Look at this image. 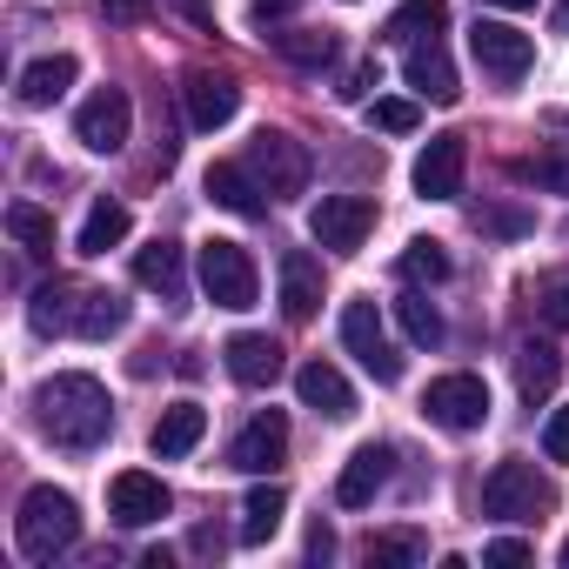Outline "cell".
I'll list each match as a JSON object with an SVG mask.
<instances>
[{
  "label": "cell",
  "mask_w": 569,
  "mask_h": 569,
  "mask_svg": "<svg viewBox=\"0 0 569 569\" xmlns=\"http://www.w3.org/2000/svg\"><path fill=\"white\" fill-rule=\"evenodd\" d=\"M34 422H41V436H48L54 449L88 456V449L108 442V429H114V402H108V389H101L94 376L68 369V376H48V382L34 389Z\"/></svg>",
  "instance_id": "obj_1"
},
{
  "label": "cell",
  "mask_w": 569,
  "mask_h": 569,
  "mask_svg": "<svg viewBox=\"0 0 569 569\" xmlns=\"http://www.w3.org/2000/svg\"><path fill=\"white\" fill-rule=\"evenodd\" d=\"M28 322L41 336H81V342H108L128 322V302L114 289H88V281H48L28 302Z\"/></svg>",
  "instance_id": "obj_2"
},
{
  "label": "cell",
  "mask_w": 569,
  "mask_h": 569,
  "mask_svg": "<svg viewBox=\"0 0 569 569\" xmlns=\"http://www.w3.org/2000/svg\"><path fill=\"white\" fill-rule=\"evenodd\" d=\"M14 536H21V556H28V562H54V556L74 549V536H81L74 496L54 489V482L28 489V496H21V516H14Z\"/></svg>",
  "instance_id": "obj_3"
},
{
  "label": "cell",
  "mask_w": 569,
  "mask_h": 569,
  "mask_svg": "<svg viewBox=\"0 0 569 569\" xmlns=\"http://www.w3.org/2000/svg\"><path fill=\"white\" fill-rule=\"evenodd\" d=\"M556 509V489L549 476H536V462H496L489 482H482V516L496 522H536Z\"/></svg>",
  "instance_id": "obj_4"
},
{
  "label": "cell",
  "mask_w": 569,
  "mask_h": 569,
  "mask_svg": "<svg viewBox=\"0 0 569 569\" xmlns=\"http://www.w3.org/2000/svg\"><path fill=\"white\" fill-rule=\"evenodd\" d=\"M241 161H248V174L261 181L268 201H289V194L309 188V148H302L296 134H281V128H261Z\"/></svg>",
  "instance_id": "obj_5"
},
{
  "label": "cell",
  "mask_w": 569,
  "mask_h": 569,
  "mask_svg": "<svg viewBox=\"0 0 569 569\" xmlns=\"http://www.w3.org/2000/svg\"><path fill=\"white\" fill-rule=\"evenodd\" d=\"M201 289H208L214 309H254L261 274H254L241 241H201Z\"/></svg>",
  "instance_id": "obj_6"
},
{
  "label": "cell",
  "mask_w": 569,
  "mask_h": 569,
  "mask_svg": "<svg viewBox=\"0 0 569 569\" xmlns=\"http://www.w3.org/2000/svg\"><path fill=\"white\" fill-rule=\"evenodd\" d=\"M422 416H429L436 429L469 436V429H482V422H489V382H482V376H469V369L436 376V382H429V396H422Z\"/></svg>",
  "instance_id": "obj_7"
},
{
  "label": "cell",
  "mask_w": 569,
  "mask_h": 569,
  "mask_svg": "<svg viewBox=\"0 0 569 569\" xmlns=\"http://www.w3.org/2000/svg\"><path fill=\"white\" fill-rule=\"evenodd\" d=\"M376 228V201L369 194H322L309 208V234L329 248V254H356Z\"/></svg>",
  "instance_id": "obj_8"
},
{
  "label": "cell",
  "mask_w": 569,
  "mask_h": 569,
  "mask_svg": "<svg viewBox=\"0 0 569 569\" xmlns=\"http://www.w3.org/2000/svg\"><path fill=\"white\" fill-rule=\"evenodd\" d=\"M342 342H349V356H356L376 382H402V349L389 342L376 302H349V309H342Z\"/></svg>",
  "instance_id": "obj_9"
},
{
  "label": "cell",
  "mask_w": 569,
  "mask_h": 569,
  "mask_svg": "<svg viewBox=\"0 0 569 569\" xmlns=\"http://www.w3.org/2000/svg\"><path fill=\"white\" fill-rule=\"evenodd\" d=\"M469 54H476V68L489 81H522L529 61H536V41L522 28H509V21H476L469 28Z\"/></svg>",
  "instance_id": "obj_10"
},
{
  "label": "cell",
  "mask_w": 569,
  "mask_h": 569,
  "mask_svg": "<svg viewBox=\"0 0 569 569\" xmlns=\"http://www.w3.org/2000/svg\"><path fill=\"white\" fill-rule=\"evenodd\" d=\"M281 456H289V416L281 409L248 416L241 436L228 442V469H241V476H268V469H281Z\"/></svg>",
  "instance_id": "obj_11"
},
{
  "label": "cell",
  "mask_w": 569,
  "mask_h": 569,
  "mask_svg": "<svg viewBox=\"0 0 569 569\" xmlns=\"http://www.w3.org/2000/svg\"><path fill=\"white\" fill-rule=\"evenodd\" d=\"M128 128H134V101H128L121 88L88 94V101H81V114H74V141H81V148H94V154L128 148Z\"/></svg>",
  "instance_id": "obj_12"
},
{
  "label": "cell",
  "mask_w": 569,
  "mask_h": 569,
  "mask_svg": "<svg viewBox=\"0 0 569 569\" xmlns=\"http://www.w3.org/2000/svg\"><path fill=\"white\" fill-rule=\"evenodd\" d=\"M108 509H114L121 529H148V522H161V516L174 509V496H168L161 476H148V469H121V476L108 482Z\"/></svg>",
  "instance_id": "obj_13"
},
{
  "label": "cell",
  "mask_w": 569,
  "mask_h": 569,
  "mask_svg": "<svg viewBox=\"0 0 569 569\" xmlns=\"http://www.w3.org/2000/svg\"><path fill=\"white\" fill-rule=\"evenodd\" d=\"M462 168H469V141L462 134H436L416 154V194L422 201H456L462 194Z\"/></svg>",
  "instance_id": "obj_14"
},
{
  "label": "cell",
  "mask_w": 569,
  "mask_h": 569,
  "mask_svg": "<svg viewBox=\"0 0 569 569\" xmlns=\"http://www.w3.org/2000/svg\"><path fill=\"white\" fill-rule=\"evenodd\" d=\"M389 476H396V449H389V442H362V449L342 462V476H336V502H342V509H369V502L389 489Z\"/></svg>",
  "instance_id": "obj_15"
},
{
  "label": "cell",
  "mask_w": 569,
  "mask_h": 569,
  "mask_svg": "<svg viewBox=\"0 0 569 569\" xmlns=\"http://www.w3.org/2000/svg\"><path fill=\"white\" fill-rule=\"evenodd\" d=\"M181 101H188V121H194L201 134H214V128H228V121H234L241 88H234L228 74H214V68H194V74L181 81Z\"/></svg>",
  "instance_id": "obj_16"
},
{
  "label": "cell",
  "mask_w": 569,
  "mask_h": 569,
  "mask_svg": "<svg viewBox=\"0 0 569 569\" xmlns=\"http://www.w3.org/2000/svg\"><path fill=\"white\" fill-rule=\"evenodd\" d=\"M296 396H302V409H316L329 422H349L356 416V389H349V376L336 362H302L296 369Z\"/></svg>",
  "instance_id": "obj_17"
},
{
  "label": "cell",
  "mask_w": 569,
  "mask_h": 569,
  "mask_svg": "<svg viewBox=\"0 0 569 569\" xmlns=\"http://www.w3.org/2000/svg\"><path fill=\"white\" fill-rule=\"evenodd\" d=\"M316 309H322V261L309 248H289V254H281V316L309 322Z\"/></svg>",
  "instance_id": "obj_18"
},
{
  "label": "cell",
  "mask_w": 569,
  "mask_h": 569,
  "mask_svg": "<svg viewBox=\"0 0 569 569\" xmlns=\"http://www.w3.org/2000/svg\"><path fill=\"white\" fill-rule=\"evenodd\" d=\"M402 74H409V88L422 94V101H436V108H449L462 88H456V68H449V54H442V41H416L409 54H402Z\"/></svg>",
  "instance_id": "obj_19"
},
{
  "label": "cell",
  "mask_w": 569,
  "mask_h": 569,
  "mask_svg": "<svg viewBox=\"0 0 569 569\" xmlns=\"http://www.w3.org/2000/svg\"><path fill=\"white\" fill-rule=\"evenodd\" d=\"M208 201L214 208H228V214H268V194H261V181L248 174V161H214L208 168Z\"/></svg>",
  "instance_id": "obj_20"
},
{
  "label": "cell",
  "mask_w": 569,
  "mask_h": 569,
  "mask_svg": "<svg viewBox=\"0 0 569 569\" xmlns=\"http://www.w3.org/2000/svg\"><path fill=\"white\" fill-rule=\"evenodd\" d=\"M201 436H208V409H201V402H174V409H161V422H154L148 449H154L161 462H181Z\"/></svg>",
  "instance_id": "obj_21"
},
{
  "label": "cell",
  "mask_w": 569,
  "mask_h": 569,
  "mask_svg": "<svg viewBox=\"0 0 569 569\" xmlns=\"http://www.w3.org/2000/svg\"><path fill=\"white\" fill-rule=\"evenodd\" d=\"M221 356H228V376L241 389H268L281 376V342H268V336H234Z\"/></svg>",
  "instance_id": "obj_22"
},
{
  "label": "cell",
  "mask_w": 569,
  "mask_h": 569,
  "mask_svg": "<svg viewBox=\"0 0 569 569\" xmlns=\"http://www.w3.org/2000/svg\"><path fill=\"white\" fill-rule=\"evenodd\" d=\"M442 28H449V0H402V8L389 14V28H382V41L416 48V41H436Z\"/></svg>",
  "instance_id": "obj_23"
},
{
  "label": "cell",
  "mask_w": 569,
  "mask_h": 569,
  "mask_svg": "<svg viewBox=\"0 0 569 569\" xmlns=\"http://www.w3.org/2000/svg\"><path fill=\"white\" fill-rule=\"evenodd\" d=\"M556 382H562V356L549 342H522L516 349V389H522V402H549Z\"/></svg>",
  "instance_id": "obj_24"
},
{
  "label": "cell",
  "mask_w": 569,
  "mask_h": 569,
  "mask_svg": "<svg viewBox=\"0 0 569 569\" xmlns=\"http://www.w3.org/2000/svg\"><path fill=\"white\" fill-rule=\"evenodd\" d=\"M74 54H48V61H34L28 74H21V108H54L68 88H74Z\"/></svg>",
  "instance_id": "obj_25"
},
{
  "label": "cell",
  "mask_w": 569,
  "mask_h": 569,
  "mask_svg": "<svg viewBox=\"0 0 569 569\" xmlns=\"http://www.w3.org/2000/svg\"><path fill=\"white\" fill-rule=\"evenodd\" d=\"M128 228H134L128 201H108V194H101V201L88 208V221H81V241H74V248H81V254H108V248H121V241H128Z\"/></svg>",
  "instance_id": "obj_26"
},
{
  "label": "cell",
  "mask_w": 569,
  "mask_h": 569,
  "mask_svg": "<svg viewBox=\"0 0 569 569\" xmlns=\"http://www.w3.org/2000/svg\"><path fill=\"white\" fill-rule=\"evenodd\" d=\"M281 516H289V496H281L274 482H254V489H248V502H241V542H248V549H261V542L281 529Z\"/></svg>",
  "instance_id": "obj_27"
},
{
  "label": "cell",
  "mask_w": 569,
  "mask_h": 569,
  "mask_svg": "<svg viewBox=\"0 0 569 569\" xmlns=\"http://www.w3.org/2000/svg\"><path fill=\"white\" fill-rule=\"evenodd\" d=\"M134 281L154 289V296H168V302H181V248L174 241H148L134 254Z\"/></svg>",
  "instance_id": "obj_28"
},
{
  "label": "cell",
  "mask_w": 569,
  "mask_h": 569,
  "mask_svg": "<svg viewBox=\"0 0 569 569\" xmlns=\"http://www.w3.org/2000/svg\"><path fill=\"white\" fill-rule=\"evenodd\" d=\"M281 61H296V68H329L336 61V34L329 28H289V34H268Z\"/></svg>",
  "instance_id": "obj_29"
},
{
  "label": "cell",
  "mask_w": 569,
  "mask_h": 569,
  "mask_svg": "<svg viewBox=\"0 0 569 569\" xmlns=\"http://www.w3.org/2000/svg\"><path fill=\"white\" fill-rule=\"evenodd\" d=\"M8 234L28 248V254H54V214L41 201H14L8 208Z\"/></svg>",
  "instance_id": "obj_30"
},
{
  "label": "cell",
  "mask_w": 569,
  "mask_h": 569,
  "mask_svg": "<svg viewBox=\"0 0 569 569\" xmlns=\"http://www.w3.org/2000/svg\"><path fill=\"white\" fill-rule=\"evenodd\" d=\"M396 316H402V336H409L416 349H436V342H442V316H436V302H429V296H402V302H396Z\"/></svg>",
  "instance_id": "obj_31"
},
{
  "label": "cell",
  "mask_w": 569,
  "mask_h": 569,
  "mask_svg": "<svg viewBox=\"0 0 569 569\" xmlns=\"http://www.w3.org/2000/svg\"><path fill=\"white\" fill-rule=\"evenodd\" d=\"M396 268H402V281H449V254H442V241H409Z\"/></svg>",
  "instance_id": "obj_32"
},
{
  "label": "cell",
  "mask_w": 569,
  "mask_h": 569,
  "mask_svg": "<svg viewBox=\"0 0 569 569\" xmlns=\"http://www.w3.org/2000/svg\"><path fill=\"white\" fill-rule=\"evenodd\" d=\"M429 556V542L416 536V529H389V536H376L369 542V562L376 569H396V562H422Z\"/></svg>",
  "instance_id": "obj_33"
},
{
  "label": "cell",
  "mask_w": 569,
  "mask_h": 569,
  "mask_svg": "<svg viewBox=\"0 0 569 569\" xmlns=\"http://www.w3.org/2000/svg\"><path fill=\"white\" fill-rule=\"evenodd\" d=\"M536 316H542L549 329H569V281H562V274H542V281H536Z\"/></svg>",
  "instance_id": "obj_34"
},
{
  "label": "cell",
  "mask_w": 569,
  "mask_h": 569,
  "mask_svg": "<svg viewBox=\"0 0 569 569\" xmlns=\"http://www.w3.org/2000/svg\"><path fill=\"white\" fill-rule=\"evenodd\" d=\"M516 174H522V181H536V188L569 194V154H536V161H516Z\"/></svg>",
  "instance_id": "obj_35"
},
{
  "label": "cell",
  "mask_w": 569,
  "mask_h": 569,
  "mask_svg": "<svg viewBox=\"0 0 569 569\" xmlns=\"http://www.w3.org/2000/svg\"><path fill=\"white\" fill-rule=\"evenodd\" d=\"M369 121H376L382 134H409L422 114H416V101H369Z\"/></svg>",
  "instance_id": "obj_36"
},
{
  "label": "cell",
  "mask_w": 569,
  "mask_h": 569,
  "mask_svg": "<svg viewBox=\"0 0 569 569\" xmlns=\"http://www.w3.org/2000/svg\"><path fill=\"white\" fill-rule=\"evenodd\" d=\"M376 88H382V68H376V54H369V61H356V68H349V81H342V101H369Z\"/></svg>",
  "instance_id": "obj_37"
},
{
  "label": "cell",
  "mask_w": 569,
  "mask_h": 569,
  "mask_svg": "<svg viewBox=\"0 0 569 569\" xmlns=\"http://www.w3.org/2000/svg\"><path fill=\"white\" fill-rule=\"evenodd\" d=\"M529 556H536V549H529L522 536H496V542L482 549V562H489V569H516V562H529Z\"/></svg>",
  "instance_id": "obj_38"
},
{
  "label": "cell",
  "mask_w": 569,
  "mask_h": 569,
  "mask_svg": "<svg viewBox=\"0 0 569 569\" xmlns=\"http://www.w3.org/2000/svg\"><path fill=\"white\" fill-rule=\"evenodd\" d=\"M542 456H549V462H569V409L549 416V429H542Z\"/></svg>",
  "instance_id": "obj_39"
},
{
  "label": "cell",
  "mask_w": 569,
  "mask_h": 569,
  "mask_svg": "<svg viewBox=\"0 0 569 569\" xmlns=\"http://www.w3.org/2000/svg\"><path fill=\"white\" fill-rule=\"evenodd\" d=\"M101 14L121 21V28H141V21L154 14V0H101Z\"/></svg>",
  "instance_id": "obj_40"
},
{
  "label": "cell",
  "mask_w": 569,
  "mask_h": 569,
  "mask_svg": "<svg viewBox=\"0 0 569 569\" xmlns=\"http://www.w3.org/2000/svg\"><path fill=\"white\" fill-rule=\"evenodd\" d=\"M476 228H496V234H522L529 221H522L516 208H476Z\"/></svg>",
  "instance_id": "obj_41"
},
{
  "label": "cell",
  "mask_w": 569,
  "mask_h": 569,
  "mask_svg": "<svg viewBox=\"0 0 569 569\" xmlns=\"http://www.w3.org/2000/svg\"><path fill=\"white\" fill-rule=\"evenodd\" d=\"M309 556H316V562H329V556H336V536H329V529H322V522H316V529H309Z\"/></svg>",
  "instance_id": "obj_42"
},
{
  "label": "cell",
  "mask_w": 569,
  "mask_h": 569,
  "mask_svg": "<svg viewBox=\"0 0 569 569\" xmlns=\"http://www.w3.org/2000/svg\"><path fill=\"white\" fill-rule=\"evenodd\" d=\"M174 8H181L194 28H214V8H208V0H174Z\"/></svg>",
  "instance_id": "obj_43"
},
{
  "label": "cell",
  "mask_w": 569,
  "mask_h": 569,
  "mask_svg": "<svg viewBox=\"0 0 569 569\" xmlns=\"http://www.w3.org/2000/svg\"><path fill=\"white\" fill-rule=\"evenodd\" d=\"M289 8H296V0H254V21L268 28V21H281V14H289Z\"/></svg>",
  "instance_id": "obj_44"
},
{
  "label": "cell",
  "mask_w": 569,
  "mask_h": 569,
  "mask_svg": "<svg viewBox=\"0 0 569 569\" xmlns=\"http://www.w3.org/2000/svg\"><path fill=\"white\" fill-rule=\"evenodd\" d=\"M489 8H536V0H489Z\"/></svg>",
  "instance_id": "obj_45"
},
{
  "label": "cell",
  "mask_w": 569,
  "mask_h": 569,
  "mask_svg": "<svg viewBox=\"0 0 569 569\" xmlns=\"http://www.w3.org/2000/svg\"><path fill=\"white\" fill-rule=\"evenodd\" d=\"M556 28H569V8H562V14H556Z\"/></svg>",
  "instance_id": "obj_46"
},
{
  "label": "cell",
  "mask_w": 569,
  "mask_h": 569,
  "mask_svg": "<svg viewBox=\"0 0 569 569\" xmlns=\"http://www.w3.org/2000/svg\"><path fill=\"white\" fill-rule=\"evenodd\" d=\"M562 569H569V536H562Z\"/></svg>",
  "instance_id": "obj_47"
},
{
  "label": "cell",
  "mask_w": 569,
  "mask_h": 569,
  "mask_svg": "<svg viewBox=\"0 0 569 569\" xmlns=\"http://www.w3.org/2000/svg\"><path fill=\"white\" fill-rule=\"evenodd\" d=\"M562 234H569V228H562Z\"/></svg>",
  "instance_id": "obj_48"
}]
</instances>
